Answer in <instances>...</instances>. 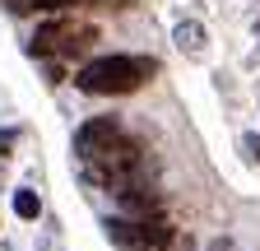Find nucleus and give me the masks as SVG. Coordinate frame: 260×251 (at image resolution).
<instances>
[{"mask_svg":"<svg viewBox=\"0 0 260 251\" xmlns=\"http://www.w3.org/2000/svg\"><path fill=\"white\" fill-rule=\"evenodd\" d=\"M153 70H158L153 56H98L88 66H79L75 84L93 98H121V93H135Z\"/></svg>","mask_w":260,"mask_h":251,"instance_id":"obj_1","label":"nucleus"},{"mask_svg":"<svg viewBox=\"0 0 260 251\" xmlns=\"http://www.w3.org/2000/svg\"><path fill=\"white\" fill-rule=\"evenodd\" d=\"M140 172H144V149H140V140H130V135H121L112 149H103V153L88 163V177L103 181V186H112V191L140 181Z\"/></svg>","mask_w":260,"mask_h":251,"instance_id":"obj_2","label":"nucleus"},{"mask_svg":"<svg viewBox=\"0 0 260 251\" xmlns=\"http://www.w3.org/2000/svg\"><path fill=\"white\" fill-rule=\"evenodd\" d=\"M98 42V28H84V23H70V19H51L38 28V38H32V56H84L88 47Z\"/></svg>","mask_w":260,"mask_h":251,"instance_id":"obj_3","label":"nucleus"},{"mask_svg":"<svg viewBox=\"0 0 260 251\" xmlns=\"http://www.w3.org/2000/svg\"><path fill=\"white\" fill-rule=\"evenodd\" d=\"M107 233L121 242V246H135V251H162L172 237H177V228L168 224L162 214H149V218H107Z\"/></svg>","mask_w":260,"mask_h":251,"instance_id":"obj_4","label":"nucleus"},{"mask_svg":"<svg viewBox=\"0 0 260 251\" xmlns=\"http://www.w3.org/2000/svg\"><path fill=\"white\" fill-rule=\"evenodd\" d=\"M121 135H125V131H121V121H116V116H93V121H84L79 131H75V153H79L84 163H93L98 153L112 149Z\"/></svg>","mask_w":260,"mask_h":251,"instance_id":"obj_5","label":"nucleus"},{"mask_svg":"<svg viewBox=\"0 0 260 251\" xmlns=\"http://www.w3.org/2000/svg\"><path fill=\"white\" fill-rule=\"evenodd\" d=\"M116 200H121V214L125 218H149V214H158V191H149V186H140V181L121 186Z\"/></svg>","mask_w":260,"mask_h":251,"instance_id":"obj_6","label":"nucleus"},{"mask_svg":"<svg viewBox=\"0 0 260 251\" xmlns=\"http://www.w3.org/2000/svg\"><path fill=\"white\" fill-rule=\"evenodd\" d=\"M177 47L190 51V56H200V51H205V28H200V23H181V28H177Z\"/></svg>","mask_w":260,"mask_h":251,"instance_id":"obj_7","label":"nucleus"},{"mask_svg":"<svg viewBox=\"0 0 260 251\" xmlns=\"http://www.w3.org/2000/svg\"><path fill=\"white\" fill-rule=\"evenodd\" d=\"M14 214H19V218H38V214H42L38 191H28V186H23V191H14Z\"/></svg>","mask_w":260,"mask_h":251,"instance_id":"obj_8","label":"nucleus"},{"mask_svg":"<svg viewBox=\"0 0 260 251\" xmlns=\"http://www.w3.org/2000/svg\"><path fill=\"white\" fill-rule=\"evenodd\" d=\"M84 0H28V10H47V14H65V10H79Z\"/></svg>","mask_w":260,"mask_h":251,"instance_id":"obj_9","label":"nucleus"},{"mask_svg":"<svg viewBox=\"0 0 260 251\" xmlns=\"http://www.w3.org/2000/svg\"><path fill=\"white\" fill-rule=\"evenodd\" d=\"M242 144H246V149H251V159H255V163H260V135H246V140H242Z\"/></svg>","mask_w":260,"mask_h":251,"instance_id":"obj_10","label":"nucleus"},{"mask_svg":"<svg viewBox=\"0 0 260 251\" xmlns=\"http://www.w3.org/2000/svg\"><path fill=\"white\" fill-rule=\"evenodd\" d=\"M10 144H14V135L5 131V135H0V153H10Z\"/></svg>","mask_w":260,"mask_h":251,"instance_id":"obj_11","label":"nucleus"}]
</instances>
